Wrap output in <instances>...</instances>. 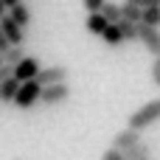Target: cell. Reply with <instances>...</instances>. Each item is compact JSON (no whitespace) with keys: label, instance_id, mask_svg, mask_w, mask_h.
<instances>
[{"label":"cell","instance_id":"6da1fadb","mask_svg":"<svg viewBox=\"0 0 160 160\" xmlns=\"http://www.w3.org/2000/svg\"><path fill=\"white\" fill-rule=\"evenodd\" d=\"M158 121H160V98H152V101H146L143 107H138V110L129 115L127 127L135 129V132H143V129L155 127Z\"/></svg>","mask_w":160,"mask_h":160},{"label":"cell","instance_id":"7a4b0ae2","mask_svg":"<svg viewBox=\"0 0 160 160\" xmlns=\"http://www.w3.org/2000/svg\"><path fill=\"white\" fill-rule=\"evenodd\" d=\"M39 93H42V84L37 82V79H28V82H20V87H17V96H14V107H20V110H31L34 104H39Z\"/></svg>","mask_w":160,"mask_h":160},{"label":"cell","instance_id":"3957f363","mask_svg":"<svg viewBox=\"0 0 160 160\" xmlns=\"http://www.w3.org/2000/svg\"><path fill=\"white\" fill-rule=\"evenodd\" d=\"M70 98V87L68 82H59V84H45L42 93H39V101L45 107H56V104H65Z\"/></svg>","mask_w":160,"mask_h":160},{"label":"cell","instance_id":"277c9868","mask_svg":"<svg viewBox=\"0 0 160 160\" xmlns=\"http://www.w3.org/2000/svg\"><path fill=\"white\" fill-rule=\"evenodd\" d=\"M138 42H143V48L152 56H160V28L146 25V22H138Z\"/></svg>","mask_w":160,"mask_h":160},{"label":"cell","instance_id":"5b68a950","mask_svg":"<svg viewBox=\"0 0 160 160\" xmlns=\"http://www.w3.org/2000/svg\"><path fill=\"white\" fill-rule=\"evenodd\" d=\"M37 73H39V62L34 59V56H22L14 68H11V76L17 79V82H28V79H37Z\"/></svg>","mask_w":160,"mask_h":160},{"label":"cell","instance_id":"8992f818","mask_svg":"<svg viewBox=\"0 0 160 160\" xmlns=\"http://www.w3.org/2000/svg\"><path fill=\"white\" fill-rule=\"evenodd\" d=\"M0 28H3V34H6V39H8L11 45H25V28H22L11 14L0 17Z\"/></svg>","mask_w":160,"mask_h":160},{"label":"cell","instance_id":"52a82bcc","mask_svg":"<svg viewBox=\"0 0 160 160\" xmlns=\"http://www.w3.org/2000/svg\"><path fill=\"white\" fill-rule=\"evenodd\" d=\"M37 82L45 87V84H59V82H68V68L65 65H51V68H39L37 73Z\"/></svg>","mask_w":160,"mask_h":160},{"label":"cell","instance_id":"ba28073f","mask_svg":"<svg viewBox=\"0 0 160 160\" xmlns=\"http://www.w3.org/2000/svg\"><path fill=\"white\" fill-rule=\"evenodd\" d=\"M138 141H143L141 132H135V129L127 127V129H121V132L112 138V146H115V149H127V146H132V143H138Z\"/></svg>","mask_w":160,"mask_h":160},{"label":"cell","instance_id":"9c48e42d","mask_svg":"<svg viewBox=\"0 0 160 160\" xmlns=\"http://www.w3.org/2000/svg\"><path fill=\"white\" fill-rule=\"evenodd\" d=\"M84 25H87V31H90V34L101 37V34H104V28H107L110 22H107V17H104L101 11H90V14H87V22H84Z\"/></svg>","mask_w":160,"mask_h":160},{"label":"cell","instance_id":"30bf717a","mask_svg":"<svg viewBox=\"0 0 160 160\" xmlns=\"http://www.w3.org/2000/svg\"><path fill=\"white\" fill-rule=\"evenodd\" d=\"M101 39H104L110 48H121V45H124V37H121V28H118V22H110V25L104 28Z\"/></svg>","mask_w":160,"mask_h":160},{"label":"cell","instance_id":"8fae6325","mask_svg":"<svg viewBox=\"0 0 160 160\" xmlns=\"http://www.w3.org/2000/svg\"><path fill=\"white\" fill-rule=\"evenodd\" d=\"M17 87H20V82H17L14 76H8L6 82H0V101L11 104V101H14V96H17Z\"/></svg>","mask_w":160,"mask_h":160},{"label":"cell","instance_id":"7c38bea8","mask_svg":"<svg viewBox=\"0 0 160 160\" xmlns=\"http://www.w3.org/2000/svg\"><path fill=\"white\" fill-rule=\"evenodd\" d=\"M121 152H124V158H127V160H143V158L152 155L149 146H146L143 141H138V143H132V146H127V149H121Z\"/></svg>","mask_w":160,"mask_h":160},{"label":"cell","instance_id":"4fadbf2b","mask_svg":"<svg viewBox=\"0 0 160 160\" xmlns=\"http://www.w3.org/2000/svg\"><path fill=\"white\" fill-rule=\"evenodd\" d=\"M118 28H121V37H124V42H138V22H132V20H118Z\"/></svg>","mask_w":160,"mask_h":160},{"label":"cell","instance_id":"5bb4252c","mask_svg":"<svg viewBox=\"0 0 160 160\" xmlns=\"http://www.w3.org/2000/svg\"><path fill=\"white\" fill-rule=\"evenodd\" d=\"M8 14H11V17H14V20H17L22 28L31 22V8H28L25 3H17V6H11V8H8Z\"/></svg>","mask_w":160,"mask_h":160},{"label":"cell","instance_id":"9a60e30c","mask_svg":"<svg viewBox=\"0 0 160 160\" xmlns=\"http://www.w3.org/2000/svg\"><path fill=\"white\" fill-rule=\"evenodd\" d=\"M141 22L160 28V6H149V8H143V14H141Z\"/></svg>","mask_w":160,"mask_h":160},{"label":"cell","instance_id":"2e32d148","mask_svg":"<svg viewBox=\"0 0 160 160\" xmlns=\"http://www.w3.org/2000/svg\"><path fill=\"white\" fill-rule=\"evenodd\" d=\"M101 14L107 17V22H118V20H121V3H110V0H107V3L101 6Z\"/></svg>","mask_w":160,"mask_h":160},{"label":"cell","instance_id":"e0dca14e","mask_svg":"<svg viewBox=\"0 0 160 160\" xmlns=\"http://www.w3.org/2000/svg\"><path fill=\"white\" fill-rule=\"evenodd\" d=\"M141 14H143V8H138V6H132V3H121V17H124V20L141 22Z\"/></svg>","mask_w":160,"mask_h":160},{"label":"cell","instance_id":"ac0fdd59","mask_svg":"<svg viewBox=\"0 0 160 160\" xmlns=\"http://www.w3.org/2000/svg\"><path fill=\"white\" fill-rule=\"evenodd\" d=\"M22 56H25V51H22V45H11V48H8V51L3 53V59H6V65H11V68H14V65H17V62L22 59Z\"/></svg>","mask_w":160,"mask_h":160},{"label":"cell","instance_id":"d6986e66","mask_svg":"<svg viewBox=\"0 0 160 160\" xmlns=\"http://www.w3.org/2000/svg\"><path fill=\"white\" fill-rule=\"evenodd\" d=\"M82 3H84V8H87V14H90V11H101V6H104L107 0H82Z\"/></svg>","mask_w":160,"mask_h":160},{"label":"cell","instance_id":"ffe728a7","mask_svg":"<svg viewBox=\"0 0 160 160\" xmlns=\"http://www.w3.org/2000/svg\"><path fill=\"white\" fill-rule=\"evenodd\" d=\"M101 160H127L124 158V152H121V149H115V146H112V149H107V152H104V158Z\"/></svg>","mask_w":160,"mask_h":160},{"label":"cell","instance_id":"44dd1931","mask_svg":"<svg viewBox=\"0 0 160 160\" xmlns=\"http://www.w3.org/2000/svg\"><path fill=\"white\" fill-rule=\"evenodd\" d=\"M152 82H155V87H160V56H155V62H152Z\"/></svg>","mask_w":160,"mask_h":160},{"label":"cell","instance_id":"7402d4cb","mask_svg":"<svg viewBox=\"0 0 160 160\" xmlns=\"http://www.w3.org/2000/svg\"><path fill=\"white\" fill-rule=\"evenodd\" d=\"M124 3H132L138 8H149V6H160V0H124Z\"/></svg>","mask_w":160,"mask_h":160},{"label":"cell","instance_id":"603a6c76","mask_svg":"<svg viewBox=\"0 0 160 160\" xmlns=\"http://www.w3.org/2000/svg\"><path fill=\"white\" fill-rule=\"evenodd\" d=\"M8 76H11V65H6V62H3V65H0V82H6Z\"/></svg>","mask_w":160,"mask_h":160},{"label":"cell","instance_id":"cb8c5ba5","mask_svg":"<svg viewBox=\"0 0 160 160\" xmlns=\"http://www.w3.org/2000/svg\"><path fill=\"white\" fill-rule=\"evenodd\" d=\"M8 48H11V42L6 39V34H3V28H0V53H6Z\"/></svg>","mask_w":160,"mask_h":160},{"label":"cell","instance_id":"d4e9b609","mask_svg":"<svg viewBox=\"0 0 160 160\" xmlns=\"http://www.w3.org/2000/svg\"><path fill=\"white\" fill-rule=\"evenodd\" d=\"M6 3V8H11V6H17V3H22V0H3Z\"/></svg>","mask_w":160,"mask_h":160},{"label":"cell","instance_id":"484cf974","mask_svg":"<svg viewBox=\"0 0 160 160\" xmlns=\"http://www.w3.org/2000/svg\"><path fill=\"white\" fill-rule=\"evenodd\" d=\"M6 14H8V8H6V3L0 0V17H6Z\"/></svg>","mask_w":160,"mask_h":160},{"label":"cell","instance_id":"4316f807","mask_svg":"<svg viewBox=\"0 0 160 160\" xmlns=\"http://www.w3.org/2000/svg\"><path fill=\"white\" fill-rule=\"evenodd\" d=\"M3 62H6V59H3V53H0V65H3Z\"/></svg>","mask_w":160,"mask_h":160},{"label":"cell","instance_id":"83f0119b","mask_svg":"<svg viewBox=\"0 0 160 160\" xmlns=\"http://www.w3.org/2000/svg\"><path fill=\"white\" fill-rule=\"evenodd\" d=\"M143 160H149V158H143Z\"/></svg>","mask_w":160,"mask_h":160}]
</instances>
